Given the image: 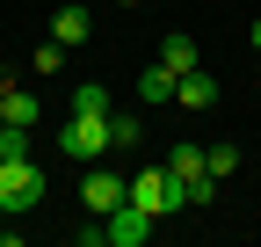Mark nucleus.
<instances>
[{"mask_svg": "<svg viewBox=\"0 0 261 247\" xmlns=\"http://www.w3.org/2000/svg\"><path fill=\"white\" fill-rule=\"evenodd\" d=\"M37 204H44V167L37 160H0V218H22Z\"/></svg>", "mask_w": 261, "mask_h": 247, "instance_id": "f257e3e1", "label": "nucleus"}, {"mask_svg": "<svg viewBox=\"0 0 261 247\" xmlns=\"http://www.w3.org/2000/svg\"><path fill=\"white\" fill-rule=\"evenodd\" d=\"M58 153H65V160H80V167L109 160V116H73V124L58 131Z\"/></svg>", "mask_w": 261, "mask_h": 247, "instance_id": "f03ea898", "label": "nucleus"}, {"mask_svg": "<svg viewBox=\"0 0 261 247\" xmlns=\"http://www.w3.org/2000/svg\"><path fill=\"white\" fill-rule=\"evenodd\" d=\"M152 226H160L152 211L123 196V204L109 211V218H102V247H145V240H152Z\"/></svg>", "mask_w": 261, "mask_h": 247, "instance_id": "7ed1b4c3", "label": "nucleus"}, {"mask_svg": "<svg viewBox=\"0 0 261 247\" xmlns=\"http://www.w3.org/2000/svg\"><path fill=\"white\" fill-rule=\"evenodd\" d=\"M130 204H145L152 218H174V211H181V196H174L167 167H130Z\"/></svg>", "mask_w": 261, "mask_h": 247, "instance_id": "20e7f679", "label": "nucleus"}, {"mask_svg": "<svg viewBox=\"0 0 261 247\" xmlns=\"http://www.w3.org/2000/svg\"><path fill=\"white\" fill-rule=\"evenodd\" d=\"M80 196H87V211H94V218H109V211L130 196V175H123V167H94V175L80 182Z\"/></svg>", "mask_w": 261, "mask_h": 247, "instance_id": "39448f33", "label": "nucleus"}, {"mask_svg": "<svg viewBox=\"0 0 261 247\" xmlns=\"http://www.w3.org/2000/svg\"><path fill=\"white\" fill-rule=\"evenodd\" d=\"M174 102H181V109H218V80H211L203 66L181 73V80H174Z\"/></svg>", "mask_w": 261, "mask_h": 247, "instance_id": "423d86ee", "label": "nucleus"}, {"mask_svg": "<svg viewBox=\"0 0 261 247\" xmlns=\"http://www.w3.org/2000/svg\"><path fill=\"white\" fill-rule=\"evenodd\" d=\"M0 109H8V124H22V131L44 116V109H37V95H29V87H15L8 73H0Z\"/></svg>", "mask_w": 261, "mask_h": 247, "instance_id": "0eeeda50", "label": "nucleus"}, {"mask_svg": "<svg viewBox=\"0 0 261 247\" xmlns=\"http://www.w3.org/2000/svg\"><path fill=\"white\" fill-rule=\"evenodd\" d=\"M196 58H203V51H196V37H189V29L160 37V66H167V73H196Z\"/></svg>", "mask_w": 261, "mask_h": 247, "instance_id": "6e6552de", "label": "nucleus"}, {"mask_svg": "<svg viewBox=\"0 0 261 247\" xmlns=\"http://www.w3.org/2000/svg\"><path fill=\"white\" fill-rule=\"evenodd\" d=\"M196 175H203V145H174V153H167V182H174V196L189 189ZM181 211H189V204H181Z\"/></svg>", "mask_w": 261, "mask_h": 247, "instance_id": "1a4fd4ad", "label": "nucleus"}, {"mask_svg": "<svg viewBox=\"0 0 261 247\" xmlns=\"http://www.w3.org/2000/svg\"><path fill=\"white\" fill-rule=\"evenodd\" d=\"M51 37H58L65 51H73V44H87V37H94V22H87V8H58V15H51Z\"/></svg>", "mask_w": 261, "mask_h": 247, "instance_id": "9d476101", "label": "nucleus"}, {"mask_svg": "<svg viewBox=\"0 0 261 247\" xmlns=\"http://www.w3.org/2000/svg\"><path fill=\"white\" fill-rule=\"evenodd\" d=\"M174 80H181V73H167V66L152 58V66L138 73V95H145V102H174Z\"/></svg>", "mask_w": 261, "mask_h": 247, "instance_id": "9b49d317", "label": "nucleus"}, {"mask_svg": "<svg viewBox=\"0 0 261 247\" xmlns=\"http://www.w3.org/2000/svg\"><path fill=\"white\" fill-rule=\"evenodd\" d=\"M73 116H109V87L102 80H80L73 87Z\"/></svg>", "mask_w": 261, "mask_h": 247, "instance_id": "f8f14e48", "label": "nucleus"}, {"mask_svg": "<svg viewBox=\"0 0 261 247\" xmlns=\"http://www.w3.org/2000/svg\"><path fill=\"white\" fill-rule=\"evenodd\" d=\"M138 138H145V124H138V116H116V109H109V153H138Z\"/></svg>", "mask_w": 261, "mask_h": 247, "instance_id": "ddd939ff", "label": "nucleus"}, {"mask_svg": "<svg viewBox=\"0 0 261 247\" xmlns=\"http://www.w3.org/2000/svg\"><path fill=\"white\" fill-rule=\"evenodd\" d=\"M203 167H211V175L225 182V175H232V167H240V145H203Z\"/></svg>", "mask_w": 261, "mask_h": 247, "instance_id": "4468645a", "label": "nucleus"}, {"mask_svg": "<svg viewBox=\"0 0 261 247\" xmlns=\"http://www.w3.org/2000/svg\"><path fill=\"white\" fill-rule=\"evenodd\" d=\"M0 160H29V131H22V124L0 131Z\"/></svg>", "mask_w": 261, "mask_h": 247, "instance_id": "2eb2a0df", "label": "nucleus"}, {"mask_svg": "<svg viewBox=\"0 0 261 247\" xmlns=\"http://www.w3.org/2000/svg\"><path fill=\"white\" fill-rule=\"evenodd\" d=\"M29 66H37V73H58V66H65V44H58V37L37 44V51H29Z\"/></svg>", "mask_w": 261, "mask_h": 247, "instance_id": "dca6fc26", "label": "nucleus"}, {"mask_svg": "<svg viewBox=\"0 0 261 247\" xmlns=\"http://www.w3.org/2000/svg\"><path fill=\"white\" fill-rule=\"evenodd\" d=\"M247 44H254V51H261V15H254V29H247Z\"/></svg>", "mask_w": 261, "mask_h": 247, "instance_id": "f3484780", "label": "nucleus"}, {"mask_svg": "<svg viewBox=\"0 0 261 247\" xmlns=\"http://www.w3.org/2000/svg\"><path fill=\"white\" fill-rule=\"evenodd\" d=\"M116 8H138V0H116Z\"/></svg>", "mask_w": 261, "mask_h": 247, "instance_id": "a211bd4d", "label": "nucleus"}, {"mask_svg": "<svg viewBox=\"0 0 261 247\" xmlns=\"http://www.w3.org/2000/svg\"><path fill=\"white\" fill-rule=\"evenodd\" d=\"M0 131H8V109H0Z\"/></svg>", "mask_w": 261, "mask_h": 247, "instance_id": "6ab92c4d", "label": "nucleus"}, {"mask_svg": "<svg viewBox=\"0 0 261 247\" xmlns=\"http://www.w3.org/2000/svg\"><path fill=\"white\" fill-rule=\"evenodd\" d=\"M0 240H8V226H0Z\"/></svg>", "mask_w": 261, "mask_h": 247, "instance_id": "aec40b11", "label": "nucleus"}]
</instances>
